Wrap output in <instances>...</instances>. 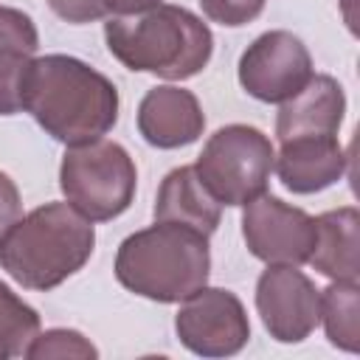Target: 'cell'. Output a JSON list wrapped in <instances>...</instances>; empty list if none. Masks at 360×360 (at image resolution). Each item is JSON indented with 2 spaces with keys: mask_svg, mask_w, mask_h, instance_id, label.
<instances>
[{
  "mask_svg": "<svg viewBox=\"0 0 360 360\" xmlns=\"http://www.w3.org/2000/svg\"><path fill=\"white\" fill-rule=\"evenodd\" d=\"M22 110L59 143L104 138L118 121L115 84L68 53L34 56L22 82Z\"/></svg>",
  "mask_w": 360,
  "mask_h": 360,
  "instance_id": "obj_1",
  "label": "cell"
},
{
  "mask_svg": "<svg viewBox=\"0 0 360 360\" xmlns=\"http://www.w3.org/2000/svg\"><path fill=\"white\" fill-rule=\"evenodd\" d=\"M104 42L124 68L169 82L197 76L214 53L211 28L194 11L172 3H158L138 14L107 17Z\"/></svg>",
  "mask_w": 360,
  "mask_h": 360,
  "instance_id": "obj_2",
  "label": "cell"
},
{
  "mask_svg": "<svg viewBox=\"0 0 360 360\" xmlns=\"http://www.w3.org/2000/svg\"><path fill=\"white\" fill-rule=\"evenodd\" d=\"M96 248V228L65 202H45L20 217L0 239V267L25 290H53L79 273Z\"/></svg>",
  "mask_w": 360,
  "mask_h": 360,
  "instance_id": "obj_3",
  "label": "cell"
},
{
  "mask_svg": "<svg viewBox=\"0 0 360 360\" xmlns=\"http://www.w3.org/2000/svg\"><path fill=\"white\" fill-rule=\"evenodd\" d=\"M208 236L177 222L141 228L129 233L115 253L118 284L158 304H180L208 284Z\"/></svg>",
  "mask_w": 360,
  "mask_h": 360,
  "instance_id": "obj_4",
  "label": "cell"
},
{
  "mask_svg": "<svg viewBox=\"0 0 360 360\" xmlns=\"http://www.w3.org/2000/svg\"><path fill=\"white\" fill-rule=\"evenodd\" d=\"M138 186V169L129 152L107 138L65 146L59 163V188L65 200L93 222L121 217Z\"/></svg>",
  "mask_w": 360,
  "mask_h": 360,
  "instance_id": "obj_5",
  "label": "cell"
},
{
  "mask_svg": "<svg viewBox=\"0 0 360 360\" xmlns=\"http://www.w3.org/2000/svg\"><path fill=\"white\" fill-rule=\"evenodd\" d=\"M273 158L276 149L259 127L228 124L208 135L194 172L219 205H245L267 191Z\"/></svg>",
  "mask_w": 360,
  "mask_h": 360,
  "instance_id": "obj_6",
  "label": "cell"
},
{
  "mask_svg": "<svg viewBox=\"0 0 360 360\" xmlns=\"http://www.w3.org/2000/svg\"><path fill=\"white\" fill-rule=\"evenodd\" d=\"M174 332L200 357H231L250 340V321L236 292L205 284L180 301Z\"/></svg>",
  "mask_w": 360,
  "mask_h": 360,
  "instance_id": "obj_7",
  "label": "cell"
},
{
  "mask_svg": "<svg viewBox=\"0 0 360 360\" xmlns=\"http://www.w3.org/2000/svg\"><path fill=\"white\" fill-rule=\"evenodd\" d=\"M239 84L264 104H281L312 79V56L307 45L284 28L264 31L239 56Z\"/></svg>",
  "mask_w": 360,
  "mask_h": 360,
  "instance_id": "obj_8",
  "label": "cell"
},
{
  "mask_svg": "<svg viewBox=\"0 0 360 360\" xmlns=\"http://www.w3.org/2000/svg\"><path fill=\"white\" fill-rule=\"evenodd\" d=\"M242 236L264 264H304L315 245V217L262 191L242 205Z\"/></svg>",
  "mask_w": 360,
  "mask_h": 360,
  "instance_id": "obj_9",
  "label": "cell"
},
{
  "mask_svg": "<svg viewBox=\"0 0 360 360\" xmlns=\"http://www.w3.org/2000/svg\"><path fill=\"white\" fill-rule=\"evenodd\" d=\"M256 312L278 343H301L321 321V290L298 264H267L256 281Z\"/></svg>",
  "mask_w": 360,
  "mask_h": 360,
  "instance_id": "obj_10",
  "label": "cell"
},
{
  "mask_svg": "<svg viewBox=\"0 0 360 360\" xmlns=\"http://www.w3.org/2000/svg\"><path fill=\"white\" fill-rule=\"evenodd\" d=\"M349 166V155L338 135H298L281 141L273 172L292 194H315L335 186Z\"/></svg>",
  "mask_w": 360,
  "mask_h": 360,
  "instance_id": "obj_11",
  "label": "cell"
},
{
  "mask_svg": "<svg viewBox=\"0 0 360 360\" xmlns=\"http://www.w3.org/2000/svg\"><path fill=\"white\" fill-rule=\"evenodd\" d=\"M205 129L197 96L177 84L152 87L138 104V132L149 146L180 149L194 143Z\"/></svg>",
  "mask_w": 360,
  "mask_h": 360,
  "instance_id": "obj_12",
  "label": "cell"
},
{
  "mask_svg": "<svg viewBox=\"0 0 360 360\" xmlns=\"http://www.w3.org/2000/svg\"><path fill=\"white\" fill-rule=\"evenodd\" d=\"M346 115V93L338 79L312 73V79L287 101L276 115V138L290 141L298 135H338Z\"/></svg>",
  "mask_w": 360,
  "mask_h": 360,
  "instance_id": "obj_13",
  "label": "cell"
},
{
  "mask_svg": "<svg viewBox=\"0 0 360 360\" xmlns=\"http://www.w3.org/2000/svg\"><path fill=\"white\" fill-rule=\"evenodd\" d=\"M152 214H155V222H177L211 236L219 228L222 205L205 188L194 166H180L163 177Z\"/></svg>",
  "mask_w": 360,
  "mask_h": 360,
  "instance_id": "obj_14",
  "label": "cell"
},
{
  "mask_svg": "<svg viewBox=\"0 0 360 360\" xmlns=\"http://www.w3.org/2000/svg\"><path fill=\"white\" fill-rule=\"evenodd\" d=\"M357 245L360 214L354 205H340L315 217V245L307 262L329 281H357Z\"/></svg>",
  "mask_w": 360,
  "mask_h": 360,
  "instance_id": "obj_15",
  "label": "cell"
},
{
  "mask_svg": "<svg viewBox=\"0 0 360 360\" xmlns=\"http://www.w3.org/2000/svg\"><path fill=\"white\" fill-rule=\"evenodd\" d=\"M39 34L34 20L11 6H0V115L22 110V82L37 56Z\"/></svg>",
  "mask_w": 360,
  "mask_h": 360,
  "instance_id": "obj_16",
  "label": "cell"
},
{
  "mask_svg": "<svg viewBox=\"0 0 360 360\" xmlns=\"http://www.w3.org/2000/svg\"><path fill=\"white\" fill-rule=\"evenodd\" d=\"M332 346L360 352V287L357 281H332L321 290V321Z\"/></svg>",
  "mask_w": 360,
  "mask_h": 360,
  "instance_id": "obj_17",
  "label": "cell"
},
{
  "mask_svg": "<svg viewBox=\"0 0 360 360\" xmlns=\"http://www.w3.org/2000/svg\"><path fill=\"white\" fill-rule=\"evenodd\" d=\"M39 332V312L25 304L6 281H0V360L25 354Z\"/></svg>",
  "mask_w": 360,
  "mask_h": 360,
  "instance_id": "obj_18",
  "label": "cell"
},
{
  "mask_svg": "<svg viewBox=\"0 0 360 360\" xmlns=\"http://www.w3.org/2000/svg\"><path fill=\"white\" fill-rule=\"evenodd\" d=\"M22 357H28V360H51V357L93 360V357H98V349L76 329H45V332L34 335V340L28 343Z\"/></svg>",
  "mask_w": 360,
  "mask_h": 360,
  "instance_id": "obj_19",
  "label": "cell"
},
{
  "mask_svg": "<svg viewBox=\"0 0 360 360\" xmlns=\"http://www.w3.org/2000/svg\"><path fill=\"white\" fill-rule=\"evenodd\" d=\"M197 3L202 6V14L211 22H219L228 28L248 25L264 8V0H197Z\"/></svg>",
  "mask_w": 360,
  "mask_h": 360,
  "instance_id": "obj_20",
  "label": "cell"
},
{
  "mask_svg": "<svg viewBox=\"0 0 360 360\" xmlns=\"http://www.w3.org/2000/svg\"><path fill=\"white\" fill-rule=\"evenodd\" d=\"M48 6L59 20L70 25H84V22H96L107 17L101 0H48Z\"/></svg>",
  "mask_w": 360,
  "mask_h": 360,
  "instance_id": "obj_21",
  "label": "cell"
},
{
  "mask_svg": "<svg viewBox=\"0 0 360 360\" xmlns=\"http://www.w3.org/2000/svg\"><path fill=\"white\" fill-rule=\"evenodd\" d=\"M20 217H22L20 188H17V183H14L6 172H0V239H3V233H6Z\"/></svg>",
  "mask_w": 360,
  "mask_h": 360,
  "instance_id": "obj_22",
  "label": "cell"
},
{
  "mask_svg": "<svg viewBox=\"0 0 360 360\" xmlns=\"http://www.w3.org/2000/svg\"><path fill=\"white\" fill-rule=\"evenodd\" d=\"M107 17H124V14H138L146 11L152 6H158L160 0H101Z\"/></svg>",
  "mask_w": 360,
  "mask_h": 360,
  "instance_id": "obj_23",
  "label": "cell"
}]
</instances>
